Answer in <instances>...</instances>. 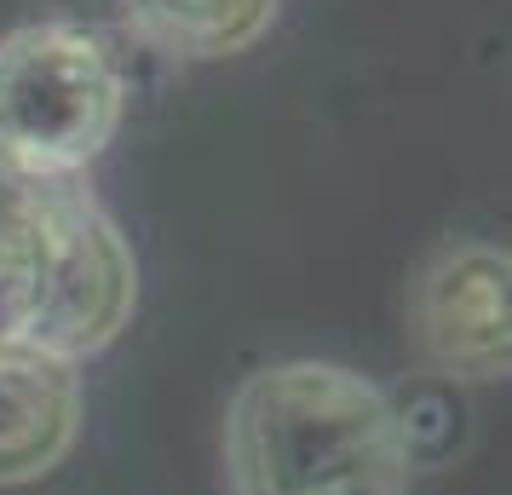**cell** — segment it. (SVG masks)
<instances>
[{
	"mask_svg": "<svg viewBox=\"0 0 512 495\" xmlns=\"http://www.w3.org/2000/svg\"><path fill=\"white\" fill-rule=\"evenodd\" d=\"M139 260L87 173L0 179V346L87 363L133 323Z\"/></svg>",
	"mask_w": 512,
	"mask_h": 495,
	"instance_id": "obj_1",
	"label": "cell"
},
{
	"mask_svg": "<svg viewBox=\"0 0 512 495\" xmlns=\"http://www.w3.org/2000/svg\"><path fill=\"white\" fill-rule=\"evenodd\" d=\"M386 386L346 363H271L225 409L231 495H409Z\"/></svg>",
	"mask_w": 512,
	"mask_h": 495,
	"instance_id": "obj_2",
	"label": "cell"
},
{
	"mask_svg": "<svg viewBox=\"0 0 512 495\" xmlns=\"http://www.w3.org/2000/svg\"><path fill=\"white\" fill-rule=\"evenodd\" d=\"M127 116V75L98 29L41 18L0 35V156L35 179L87 173Z\"/></svg>",
	"mask_w": 512,
	"mask_h": 495,
	"instance_id": "obj_3",
	"label": "cell"
},
{
	"mask_svg": "<svg viewBox=\"0 0 512 495\" xmlns=\"http://www.w3.org/2000/svg\"><path fill=\"white\" fill-rule=\"evenodd\" d=\"M409 340L432 375L455 386L507 380L512 369V260L461 236L443 242L409 283Z\"/></svg>",
	"mask_w": 512,
	"mask_h": 495,
	"instance_id": "obj_4",
	"label": "cell"
},
{
	"mask_svg": "<svg viewBox=\"0 0 512 495\" xmlns=\"http://www.w3.org/2000/svg\"><path fill=\"white\" fill-rule=\"evenodd\" d=\"M81 438V363L0 346V490L35 484Z\"/></svg>",
	"mask_w": 512,
	"mask_h": 495,
	"instance_id": "obj_5",
	"label": "cell"
},
{
	"mask_svg": "<svg viewBox=\"0 0 512 495\" xmlns=\"http://www.w3.org/2000/svg\"><path fill=\"white\" fill-rule=\"evenodd\" d=\"M282 0H121L127 29L167 58H236L277 24Z\"/></svg>",
	"mask_w": 512,
	"mask_h": 495,
	"instance_id": "obj_6",
	"label": "cell"
},
{
	"mask_svg": "<svg viewBox=\"0 0 512 495\" xmlns=\"http://www.w3.org/2000/svg\"><path fill=\"white\" fill-rule=\"evenodd\" d=\"M392 403L397 438H403V455H409V472L420 467H449L455 455L472 438V409H466L461 386L443 375H420L403 380L397 392H386Z\"/></svg>",
	"mask_w": 512,
	"mask_h": 495,
	"instance_id": "obj_7",
	"label": "cell"
}]
</instances>
